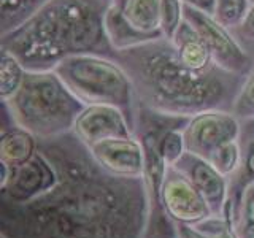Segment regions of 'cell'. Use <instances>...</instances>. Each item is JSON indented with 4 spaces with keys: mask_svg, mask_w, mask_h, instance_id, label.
Listing matches in <instances>:
<instances>
[{
    "mask_svg": "<svg viewBox=\"0 0 254 238\" xmlns=\"http://www.w3.org/2000/svg\"><path fill=\"white\" fill-rule=\"evenodd\" d=\"M38 153L58 182L27 203L0 198V238H145V178L103 170L73 132L38 140Z\"/></svg>",
    "mask_w": 254,
    "mask_h": 238,
    "instance_id": "cell-1",
    "label": "cell"
},
{
    "mask_svg": "<svg viewBox=\"0 0 254 238\" xmlns=\"http://www.w3.org/2000/svg\"><path fill=\"white\" fill-rule=\"evenodd\" d=\"M113 59L132 79L135 105L172 116L232 111L245 81V76L230 73L218 63L200 71L188 68L175 43L164 37L115 51Z\"/></svg>",
    "mask_w": 254,
    "mask_h": 238,
    "instance_id": "cell-2",
    "label": "cell"
},
{
    "mask_svg": "<svg viewBox=\"0 0 254 238\" xmlns=\"http://www.w3.org/2000/svg\"><path fill=\"white\" fill-rule=\"evenodd\" d=\"M115 0H46L18 27L0 35L27 71L54 70L70 56L100 54L113 58L105 30V14Z\"/></svg>",
    "mask_w": 254,
    "mask_h": 238,
    "instance_id": "cell-3",
    "label": "cell"
},
{
    "mask_svg": "<svg viewBox=\"0 0 254 238\" xmlns=\"http://www.w3.org/2000/svg\"><path fill=\"white\" fill-rule=\"evenodd\" d=\"M14 125L38 140L70 133L86 108L54 70L26 71L22 84L10 99L2 100Z\"/></svg>",
    "mask_w": 254,
    "mask_h": 238,
    "instance_id": "cell-4",
    "label": "cell"
},
{
    "mask_svg": "<svg viewBox=\"0 0 254 238\" xmlns=\"http://www.w3.org/2000/svg\"><path fill=\"white\" fill-rule=\"evenodd\" d=\"M54 71L86 107H116L133 124L137 105L132 79L113 58L100 54L70 56L61 60Z\"/></svg>",
    "mask_w": 254,
    "mask_h": 238,
    "instance_id": "cell-5",
    "label": "cell"
},
{
    "mask_svg": "<svg viewBox=\"0 0 254 238\" xmlns=\"http://www.w3.org/2000/svg\"><path fill=\"white\" fill-rule=\"evenodd\" d=\"M185 21L195 29L211 53L213 62L230 73L246 76L254 68V59L235 38L232 30L213 16L185 5Z\"/></svg>",
    "mask_w": 254,
    "mask_h": 238,
    "instance_id": "cell-6",
    "label": "cell"
},
{
    "mask_svg": "<svg viewBox=\"0 0 254 238\" xmlns=\"http://www.w3.org/2000/svg\"><path fill=\"white\" fill-rule=\"evenodd\" d=\"M240 132L242 121L235 115L224 110H211L190 118L183 135L188 153L208 161L222 145L240 138Z\"/></svg>",
    "mask_w": 254,
    "mask_h": 238,
    "instance_id": "cell-7",
    "label": "cell"
},
{
    "mask_svg": "<svg viewBox=\"0 0 254 238\" xmlns=\"http://www.w3.org/2000/svg\"><path fill=\"white\" fill-rule=\"evenodd\" d=\"M162 203L167 214L177 224H195L213 214L202 194L173 165L167 167L165 172Z\"/></svg>",
    "mask_w": 254,
    "mask_h": 238,
    "instance_id": "cell-8",
    "label": "cell"
},
{
    "mask_svg": "<svg viewBox=\"0 0 254 238\" xmlns=\"http://www.w3.org/2000/svg\"><path fill=\"white\" fill-rule=\"evenodd\" d=\"M173 167L195 186L205 202L208 203L213 214L227 216L230 190V179L227 177H224L218 169H214L206 159L188 153V151Z\"/></svg>",
    "mask_w": 254,
    "mask_h": 238,
    "instance_id": "cell-9",
    "label": "cell"
},
{
    "mask_svg": "<svg viewBox=\"0 0 254 238\" xmlns=\"http://www.w3.org/2000/svg\"><path fill=\"white\" fill-rule=\"evenodd\" d=\"M73 132L86 146L110 138H130L133 124L123 110L111 105H89L78 116Z\"/></svg>",
    "mask_w": 254,
    "mask_h": 238,
    "instance_id": "cell-10",
    "label": "cell"
},
{
    "mask_svg": "<svg viewBox=\"0 0 254 238\" xmlns=\"http://www.w3.org/2000/svg\"><path fill=\"white\" fill-rule=\"evenodd\" d=\"M58 182L53 165L37 153L26 164L13 167L8 184L0 189V198L13 203H27L48 192Z\"/></svg>",
    "mask_w": 254,
    "mask_h": 238,
    "instance_id": "cell-11",
    "label": "cell"
},
{
    "mask_svg": "<svg viewBox=\"0 0 254 238\" xmlns=\"http://www.w3.org/2000/svg\"><path fill=\"white\" fill-rule=\"evenodd\" d=\"M91 154L103 170L124 178H143L145 153L137 137L110 138L89 146Z\"/></svg>",
    "mask_w": 254,
    "mask_h": 238,
    "instance_id": "cell-12",
    "label": "cell"
},
{
    "mask_svg": "<svg viewBox=\"0 0 254 238\" xmlns=\"http://www.w3.org/2000/svg\"><path fill=\"white\" fill-rule=\"evenodd\" d=\"M38 153V138L18 125L0 129V162L18 167Z\"/></svg>",
    "mask_w": 254,
    "mask_h": 238,
    "instance_id": "cell-13",
    "label": "cell"
},
{
    "mask_svg": "<svg viewBox=\"0 0 254 238\" xmlns=\"http://www.w3.org/2000/svg\"><path fill=\"white\" fill-rule=\"evenodd\" d=\"M173 43L177 46V53L181 63H185L188 68L200 71L214 65L211 53L206 48L203 38L186 21L181 24L180 30L173 38Z\"/></svg>",
    "mask_w": 254,
    "mask_h": 238,
    "instance_id": "cell-14",
    "label": "cell"
},
{
    "mask_svg": "<svg viewBox=\"0 0 254 238\" xmlns=\"http://www.w3.org/2000/svg\"><path fill=\"white\" fill-rule=\"evenodd\" d=\"M105 30L115 51L127 50V48L137 46L162 37V35H145L141 32L135 30L124 18L121 0H115L108 8V11L105 14Z\"/></svg>",
    "mask_w": 254,
    "mask_h": 238,
    "instance_id": "cell-15",
    "label": "cell"
},
{
    "mask_svg": "<svg viewBox=\"0 0 254 238\" xmlns=\"http://www.w3.org/2000/svg\"><path fill=\"white\" fill-rule=\"evenodd\" d=\"M227 216L237 238H254V179L229 197Z\"/></svg>",
    "mask_w": 254,
    "mask_h": 238,
    "instance_id": "cell-16",
    "label": "cell"
},
{
    "mask_svg": "<svg viewBox=\"0 0 254 238\" xmlns=\"http://www.w3.org/2000/svg\"><path fill=\"white\" fill-rule=\"evenodd\" d=\"M121 6L124 18L135 30L145 35H162V0H121Z\"/></svg>",
    "mask_w": 254,
    "mask_h": 238,
    "instance_id": "cell-17",
    "label": "cell"
},
{
    "mask_svg": "<svg viewBox=\"0 0 254 238\" xmlns=\"http://www.w3.org/2000/svg\"><path fill=\"white\" fill-rule=\"evenodd\" d=\"M177 224V222H175ZM178 238H237L229 216L205 218L195 224H177Z\"/></svg>",
    "mask_w": 254,
    "mask_h": 238,
    "instance_id": "cell-18",
    "label": "cell"
},
{
    "mask_svg": "<svg viewBox=\"0 0 254 238\" xmlns=\"http://www.w3.org/2000/svg\"><path fill=\"white\" fill-rule=\"evenodd\" d=\"M240 146H242V169L235 177L230 178V190L229 197L240 190L246 181L254 179V119L242 121L240 132Z\"/></svg>",
    "mask_w": 254,
    "mask_h": 238,
    "instance_id": "cell-19",
    "label": "cell"
},
{
    "mask_svg": "<svg viewBox=\"0 0 254 238\" xmlns=\"http://www.w3.org/2000/svg\"><path fill=\"white\" fill-rule=\"evenodd\" d=\"M46 0H0V35L18 27Z\"/></svg>",
    "mask_w": 254,
    "mask_h": 238,
    "instance_id": "cell-20",
    "label": "cell"
},
{
    "mask_svg": "<svg viewBox=\"0 0 254 238\" xmlns=\"http://www.w3.org/2000/svg\"><path fill=\"white\" fill-rule=\"evenodd\" d=\"M2 58H0V99L6 100L19 89L22 79L26 76V68L14 56L0 48Z\"/></svg>",
    "mask_w": 254,
    "mask_h": 238,
    "instance_id": "cell-21",
    "label": "cell"
},
{
    "mask_svg": "<svg viewBox=\"0 0 254 238\" xmlns=\"http://www.w3.org/2000/svg\"><path fill=\"white\" fill-rule=\"evenodd\" d=\"M208 162L218 169L224 177L229 179L235 177L240 172L243 156H242V146H240V138L235 141H229L226 145H222L219 149H216L208 159Z\"/></svg>",
    "mask_w": 254,
    "mask_h": 238,
    "instance_id": "cell-22",
    "label": "cell"
},
{
    "mask_svg": "<svg viewBox=\"0 0 254 238\" xmlns=\"http://www.w3.org/2000/svg\"><path fill=\"white\" fill-rule=\"evenodd\" d=\"M250 5V0H216V10H214L213 18L232 30L242 22Z\"/></svg>",
    "mask_w": 254,
    "mask_h": 238,
    "instance_id": "cell-23",
    "label": "cell"
},
{
    "mask_svg": "<svg viewBox=\"0 0 254 238\" xmlns=\"http://www.w3.org/2000/svg\"><path fill=\"white\" fill-rule=\"evenodd\" d=\"M183 22H185V3H183V0H162L161 32L164 38L173 42Z\"/></svg>",
    "mask_w": 254,
    "mask_h": 238,
    "instance_id": "cell-24",
    "label": "cell"
},
{
    "mask_svg": "<svg viewBox=\"0 0 254 238\" xmlns=\"http://www.w3.org/2000/svg\"><path fill=\"white\" fill-rule=\"evenodd\" d=\"M230 113L235 115L240 121L254 119V68L245 76Z\"/></svg>",
    "mask_w": 254,
    "mask_h": 238,
    "instance_id": "cell-25",
    "label": "cell"
},
{
    "mask_svg": "<svg viewBox=\"0 0 254 238\" xmlns=\"http://www.w3.org/2000/svg\"><path fill=\"white\" fill-rule=\"evenodd\" d=\"M183 130L185 129L169 130L161 140V153L167 165H175L188 151Z\"/></svg>",
    "mask_w": 254,
    "mask_h": 238,
    "instance_id": "cell-26",
    "label": "cell"
},
{
    "mask_svg": "<svg viewBox=\"0 0 254 238\" xmlns=\"http://www.w3.org/2000/svg\"><path fill=\"white\" fill-rule=\"evenodd\" d=\"M232 34L235 35L238 42L243 45L246 51L254 46V2L250 5L242 22L232 29Z\"/></svg>",
    "mask_w": 254,
    "mask_h": 238,
    "instance_id": "cell-27",
    "label": "cell"
},
{
    "mask_svg": "<svg viewBox=\"0 0 254 238\" xmlns=\"http://www.w3.org/2000/svg\"><path fill=\"white\" fill-rule=\"evenodd\" d=\"M183 3L188 6H192L198 11H203L206 14L213 16L216 10V0H183Z\"/></svg>",
    "mask_w": 254,
    "mask_h": 238,
    "instance_id": "cell-28",
    "label": "cell"
},
{
    "mask_svg": "<svg viewBox=\"0 0 254 238\" xmlns=\"http://www.w3.org/2000/svg\"><path fill=\"white\" fill-rule=\"evenodd\" d=\"M248 53L251 54V58L254 59V46H253V48H250V50H248Z\"/></svg>",
    "mask_w": 254,
    "mask_h": 238,
    "instance_id": "cell-29",
    "label": "cell"
},
{
    "mask_svg": "<svg viewBox=\"0 0 254 238\" xmlns=\"http://www.w3.org/2000/svg\"><path fill=\"white\" fill-rule=\"evenodd\" d=\"M250 2H251V3H253V2H254V0H250Z\"/></svg>",
    "mask_w": 254,
    "mask_h": 238,
    "instance_id": "cell-30",
    "label": "cell"
}]
</instances>
